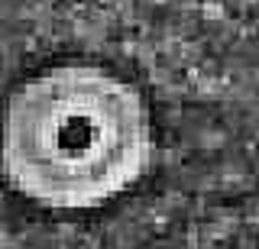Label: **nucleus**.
Returning a JSON list of instances; mask_svg holds the SVG:
<instances>
[{"label": "nucleus", "mask_w": 259, "mask_h": 249, "mask_svg": "<svg viewBox=\"0 0 259 249\" xmlns=\"http://www.w3.org/2000/svg\"><path fill=\"white\" fill-rule=\"evenodd\" d=\"M149 162V117L126 81L62 65L16 87L4 123L13 188L46 207H97Z\"/></svg>", "instance_id": "nucleus-1"}]
</instances>
